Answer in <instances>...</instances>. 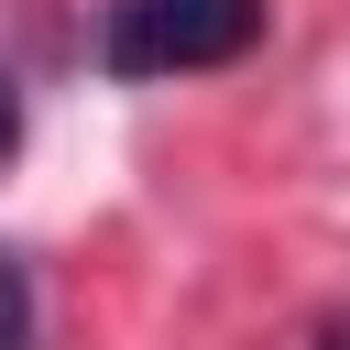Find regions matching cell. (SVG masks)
<instances>
[{
    "label": "cell",
    "mask_w": 350,
    "mask_h": 350,
    "mask_svg": "<svg viewBox=\"0 0 350 350\" xmlns=\"http://www.w3.org/2000/svg\"><path fill=\"white\" fill-rule=\"evenodd\" d=\"M262 44V0H109V77L153 88V77H208V66H241Z\"/></svg>",
    "instance_id": "obj_1"
},
{
    "label": "cell",
    "mask_w": 350,
    "mask_h": 350,
    "mask_svg": "<svg viewBox=\"0 0 350 350\" xmlns=\"http://www.w3.org/2000/svg\"><path fill=\"white\" fill-rule=\"evenodd\" d=\"M11 142H22V88L0 77V164H11Z\"/></svg>",
    "instance_id": "obj_3"
},
{
    "label": "cell",
    "mask_w": 350,
    "mask_h": 350,
    "mask_svg": "<svg viewBox=\"0 0 350 350\" xmlns=\"http://www.w3.org/2000/svg\"><path fill=\"white\" fill-rule=\"evenodd\" d=\"M0 350H33V273H22V252H0Z\"/></svg>",
    "instance_id": "obj_2"
},
{
    "label": "cell",
    "mask_w": 350,
    "mask_h": 350,
    "mask_svg": "<svg viewBox=\"0 0 350 350\" xmlns=\"http://www.w3.org/2000/svg\"><path fill=\"white\" fill-rule=\"evenodd\" d=\"M317 350H350V328H328V339H317Z\"/></svg>",
    "instance_id": "obj_4"
}]
</instances>
